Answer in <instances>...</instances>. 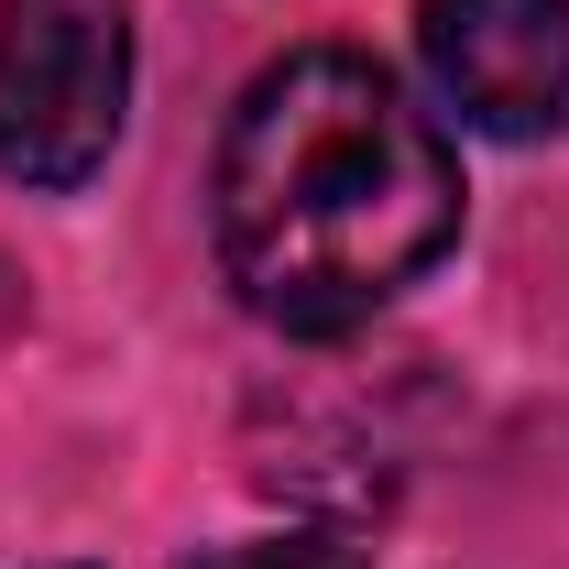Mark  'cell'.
<instances>
[{
  "instance_id": "6da1fadb",
  "label": "cell",
  "mask_w": 569,
  "mask_h": 569,
  "mask_svg": "<svg viewBox=\"0 0 569 569\" xmlns=\"http://www.w3.org/2000/svg\"><path fill=\"white\" fill-rule=\"evenodd\" d=\"M230 296L284 340H340L460 241V153L361 44H296L241 88L209 164Z\"/></svg>"
},
{
  "instance_id": "7a4b0ae2",
  "label": "cell",
  "mask_w": 569,
  "mask_h": 569,
  "mask_svg": "<svg viewBox=\"0 0 569 569\" xmlns=\"http://www.w3.org/2000/svg\"><path fill=\"white\" fill-rule=\"evenodd\" d=\"M132 110V0H0V187L67 198Z\"/></svg>"
},
{
  "instance_id": "3957f363",
  "label": "cell",
  "mask_w": 569,
  "mask_h": 569,
  "mask_svg": "<svg viewBox=\"0 0 569 569\" xmlns=\"http://www.w3.org/2000/svg\"><path fill=\"white\" fill-rule=\"evenodd\" d=\"M417 67L460 132L548 142L569 121V0H417Z\"/></svg>"
},
{
  "instance_id": "277c9868",
  "label": "cell",
  "mask_w": 569,
  "mask_h": 569,
  "mask_svg": "<svg viewBox=\"0 0 569 569\" xmlns=\"http://www.w3.org/2000/svg\"><path fill=\"white\" fill-rule=\"evenodd\" d=\"M198 569H372L351 537H329V526H284V537H241V548H209Z\"/></svg>"
}]
</instances>
